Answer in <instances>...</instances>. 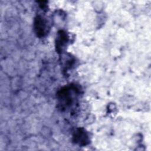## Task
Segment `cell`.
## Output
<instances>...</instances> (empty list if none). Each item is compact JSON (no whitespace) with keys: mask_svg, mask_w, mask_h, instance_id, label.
<instances>
[{"mask_svg":"<svg viewBox=\"0 0 151 151\" xmlns=\"http://www.w3.org/2000/svg\"><path fill=\"white\" fill-rule=\"evenodd\" d=\"M45 23L43 18L40 17H38L35 21V29L38 35L43 36L45 31Z\"/></svg>","mask_w":151,"mask_h":151,"instance_id":"6da1fadb","label":"cell"},{"mask_svg":"<svg viewBox=\"0 0 151 151\" xmlns=\"http://www.w3.org/2000/svg\"><path fill=\"white\" fill-rule=\"evenodd\" d=\"M76 142H78L80 143H83L84 145L86 144L87 140V136L84 133V131H83L81 129H79L76 133L75 136Z\"/></svg>","mask_w":151,"mask_h":151,"instance_id":"7a4b0ae2","label":"cell"},{"mask_svg":"<svg viewBox=\"0 0 151 151\" xmlns=\"http://www.w3.org/2000/svg\"><path fill=\"white\" fill-rule=\"evenodd\" d=\"M67 42V37L64 32H61V33L59 35L58 40L57 41V47L63 48V47L65 44V43Z\"/></svg>","mask_w":151,"mask_h":151,"instance_id":"3957f363","label":"cell"}]
</instances>
